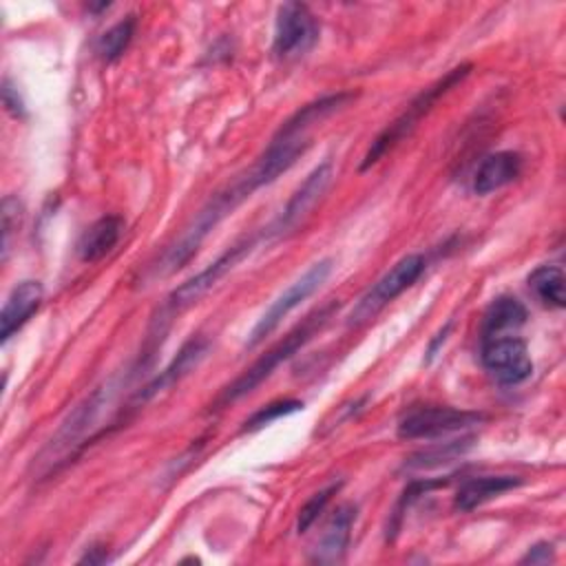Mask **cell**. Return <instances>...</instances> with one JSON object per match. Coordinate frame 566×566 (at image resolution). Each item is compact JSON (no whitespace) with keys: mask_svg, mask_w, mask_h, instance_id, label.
<instances>
[{"mask_svg":"<svg viewBox=\"0 0 566 566\" xmlns=\"http://www.w3.org/2000/svg\"><path fill=\"white\" fill-rule=\"evenodd\" d=\"M469 73H471V64H460V66L451 69L449 73H444V77H440L433 84H429L427 88H422L407 104V108L371 142V146L367 148V153L360 161V170H367L374 164H378L389 150H394L405 137H409L416 130V126L420 124V119L436 106V102L440 97H444L453 86H458Z\"/></svg>","mask_w":566,"mask_h":566,"instance_id":"cell-3","label":"cell"},{"mask_svg":"<svg viewBox=\"0 0 566 566\" xmlns=\"http://www.w3.org/2000/svg\"><path fill=\"white\" fill-rule=\"evenodd\" d=\"M354 520H356V506L354 504H340L334 511V515L329 517V522L325 524L316 544L312 546L310 559L316 562V564L340 562L345 551H347L349 537H352Z\"/></svg>","mask_w":566,"mask_h":566,"instance_id":"cell-15","label":"cell"},{"mask_svg":"<svg viewBox=\"0 0 566 566\" xmlns=\"http://www.w3.org/2000/svg\"><path fill=\"white\" fill-rule=\"evenodd\" d=\"M480 360L500 385H520L533 374V360L520 336L493 334L482 336Z\"/></svg>","mask_w":566,"mask_h":566,"instance_id":"cell-8","label":"cell"},{"mask_svg":"<svg viewBox=\"0 0 566 566\" xmlns=\"http://www.w3.org/2000/svg\"><path fill=\"white\" fill-rule=\"evenodd\" d=\"M334 270V261L332 259H321L316 263H312L296 281H292L270 305L268 310L259 316V321L254 323V327L250 329L248 338H245V349L256 347L261 340H265V336H270L281 321L294 310L298 307L305 298H310L332 274Z\"/></svg>","mask_w":566,"mask_h":566,"instance_id":"cell-6","label":"cell"},{"mask_svg":"<svg viewBox=\"0 0 566 566\" xmlns=\"http://www.w3.org/2000/svg\"><path fill=\"white\" fill-rule=\"evenodd\" d=\"M349 99H354V93H332V95H323L305 106H301L290 119L283 122V126L279 128V133L285 135H298V133H307L310 126L318 124L321 119H325L327 115L336 113L338 108H343Z\"/></svg>","mask_w":566,"mask_h":566,"instance_id":"cell-19","label":"cell"},{"mask_svg":"<svg viewBox=\"0 0 566 566\" xmlns=\"http://www.w3.org/2000/svg\"><path fill=\"white\" fill-rule=\"evenodd\" d=\"M338 310L336 301H329L327 305L318 307L316 312H312L310 316H305V321L301 325H296L283 340H279L272 349H268L259 360H254L239 378H234L214 400V409H221L223 405H230L243 396H248L250 391H254L265 378L272 376V371L283 365L285 360H290L303 345H307L312 340V336L316 332H321L325 327V323L334 316V312Z\"/></svg>","mask_w":566,"mask_h":566,"instance_id":"cell-2","label":"cell"},{"mask_svg":"<svg viewBox=\"0 0 566 566\" xmlns=\"http://www.w3.org/2000/svg\"><path fill=\"white\" fill-rule=\"evenodd\" d=\"M528 290L546 307L562 310L566 305V279L559 265H537L528 274Z\"/></svg>","mask_w":566,"mask_h":566,"instance_id":"cell-21","label":"cell"},{"mask_svg":"<svg viewBox=\"0 0 566 566\" xmlns=\"http://www.w3.org/2000/svg\"><path fill=\"white\" fill-rule=\"evenodd\" d=\"M473 444L471 436H462L460 440H447V442H436L405 460V469L422 471V469H436L442 464H449L458 458H462Z\"/></svg>","mask_w":566,"mask_h":566,"instance_id":"cell-22","label":"cell"},{"mask_svg":"<svg viewBox=\"0 0 566 566\" xmlns=\"http://www.w3.org/2000/svg\"><path fill=\"white\" fill-rule=\"evenodd\" d=\"M2 261H7L9 250H11V237L13 232H18L20 221H22V203L18 201V197L7 195L2 199Z\"/></svg>","mask_w":566,"mask_h":566,"instance_id":"cell-26","label":"cell"},{"mask_svg":"<svg viewBox=\"0 0 566 566\" xmlns=\"http://www.w3.org/2000/svg\"><path fill=\"white\" fill-rule=\"evenodd\" d=\"M307 146H310L307 133L285 135V133L276 130L270 146L265 148V153L256 159V164L245 175L250 177V181L259 190L261 186L272 184L279 175L290 170L294 166V161L307 150Z\"/></svg>","mask_w":566,"mask_h":566,"instance_id":"cell-11","label":"cell"},{"mask_svg":"<svg viewBox=\"0 0 566 566\" xmlns=\"http://www.w3.org/2000/svg\"><path fill=\"white\" fill-rule=\"evenodd\" d=\"M254 248V239H243L234 245H230L223 254H219L212 263H208L201 272H197L195 276H190L188 281H184L181 285H177L170 296L168 303L170 307H188L192 303H197L203 294H208L230 270L237 268V263Z\"/></svg>","mask_w":566,"mask_h":566,"instance_id":"cell-10","label":"cell"},{"mask_svg":"<svg viewBox=\"0 0 566 566\" xmlns=\"http://www.w3.org/2000/svg\"><path fill=\"white\" fill-rule=\"evenodd\" d=\"M424 272V256L418 252L405 254L398 259L352 307L347 314V327H358L367 321H371L387 303H391L396 296H400L407 287H411L420 274Z\"/></svg>","mask_w":566,"mask_h":566,"instance_id":"cell-5","label":"cell"},{"mask_svg":"<svg viewBox=\"0 0 566 566\" xmlns=\"http://www.w3.org/2000/svg\"><path fill=\"white\" fill-rule=\"evenodd\" d=\"M44 298V287L40 281L24 279L9 292L0 312V340L7 343L24 323L38 312Z\"/></svg>","mask_w":566,"mask_h":566,"instance_id":"cell-14","label":"cell"},{"mask_svg":"<svg viewBox=\"0 0 566 566\" xmlns=\"http://www.w3.org/2000/svg\"><path fill=\"white\" fill-rule=\"evenodd\" d=\"M318 40V22L301 2H285L279 7L272 51L281 60L305 55Z\"/></svg>","mask_w":566,"mask_h":566,"instance_id":"cell-9","label":"cell"},{"mask_svg":"<svg viewBox=\"0 0 566 566\" xmlns=\"http://www.w3.org/2000/svg\"><path fill=\"white\" fill-rule=\"evenodd\" d=\"M124 232V219L119 214H104L93 221L77 241V256L82 263H95L104 259L119 243Z\"/></svg>","mask_w":566,"mask_h":566,"instance_id":"cell-17","label":"cell"},{"mask_svg":"<svg viewBox=\"0 0 566 566\" xmlns=\"http://www.w3.org/2000/svg\"><path fill=\"white\" fill-rule=\"evenodd\" d=\"M555 559V548L551 542H537L533 544L526 555L520 559L522 564H548Z\"/></svg>","mask_w":566,"mask_h":566,"instance_id":"cell-27","label":"cell"},{"mask_svg":"<svg viewBox=\"0 0 566 566\" xmlns=\"http://www.w3.org/2000/svg\"><path fill=\"white\" fill-rule=\"evenodd\" d=\"M522 486V478L517 475H478V478H469L460 484L458 493H455V509L460 511H473L478 506H482L484 502L513 491Z\"/></svg>","mask_w":566,"mask_h":566,"instance_id":"cell-18","label":"cell"},{"mask_svg":"<svg viewBox=\"0 0 566 566\" xmlns=\"http://www.w3.org/2000/svg\"><path fill=\"white\" fill-rule=\"evenodd\" d=\"M210 349L208 338L203 336H192L188 343L181 345V349L177 352V356L150 380L142 387V391L135 396L137 402H146L150 398H155L157 394L166 391L168 387H172L175 382L184 380L190 371H195L199 367V363L206 358Z\"/></svg>","mask_w":566,"mask_h":566,"instance_id":"cell-13","label":"cell"},{"mask_svg":"<svg viewBox=\"0 0 566 566\" xmlns=\"http://www.w3.org/2000/svg\"><path fill=\"white\" fill-rule=\"evenodd\" d=\"M303 409V402L296 400V398H283V400H274L270 405H263L261 409H256L241 427V431H256V429H263L268 424H272L274 420L283 418V416H290V413H296Z\"/></svg>","mask_w":566,"mask_h":566,"instance_id":"cell-24","label":"cell"},{"mask_svg":"<svg viewBox=\"0 0 566 566\" xmlns=\"http://www.w3.org/2000/svg\"><path fill=\"white\" fill-rule=\"evenodd\" d=\"M113 389H115L113 380L104 382L102 387L93 389L80 405L73 407V411L66 416V420L57 427L53 438L46 442V447L38 453L35 467L40 469V473L53 471L60 462H64L69 458V453L73 455V451L80 444H84L82 440H84L86 431L95 424L102 407L111 400Z\"/></svg>","mask_w":566,"mask_h":566,"instance_id":"cell-4","label":"cell"},{"mask_svg":"<svg viewBox=\"0 0 566 566\" xmlns=\"http://www.w3.org/2000/svg\"><path fill=\"white\" fill-rule=\"evenodd\" d=\"M254 192V186L250 184L248 175H241L234 179L228 188L219 190L210 201L195 214V219L186 226V230L179 234V239L161 254L157 265L153 268L155 276H166L179 270L203 243V239L210 234V230L228 217L243 199H248Z\"/></svg>","mask_w":566,"mask_h":566,"instance_id":"cell-1","label":"cell"},{"mask_svg":"<svg viewBox=\"0 0 566 566\" xmlns=\"http://www.w3.org/2000/svg\"><path fill=\"white\" fill-rule=\"evenodd\" d=\"M449 332H451V323H447L438 334H436V338L431 340V345H429V349H427V358H431V356H436V352H438V347H440V343H444L447 340V336H449Z\"/></svg>","mask_w":566,"mask_h":566,"instance_id":"cell-29","label":"cell"},{"mask_svg":"<svg viewBox=\"0 0 566 566\" xmlns=\"http://www.w3.org/2000/svg\"><path fill=\"white\" fill-rule=\"evenodd\" d=\"M482 420H484V413L480 411H469V409H458L447 405L416 407L398 420L396 433L402 440H433V438H444V436L471 429Z\"/></svg>","mask_w":566,"mask_h":566,"instance_id":"cell-7","label":"cell"},{"mask_svg":"<svg viewBox=\"0 0 566 566\" xmlns=\"http://www.w3.org/2000/svg\"><path fill=\"white\" fill-rule=\"evenodd\" d=\"M2 102H4L7 111H9L13 117H22V115H24V104H22V99H20V95H18V88H13V84H11L9 77H4V82H2Z\"/></svg>","mask_w":566,"mask_h":566,"instance_id":"cell-28","label":"cell"},{"mask_svg":"<svg viewBox=\"0 0 566 566\" xmlns=\"http://www.w3.org/2000/svg\"><path fill=\"white\" fill-rule=\"evenodd\" d=\"M338 489H340V482H334V484H329V486L316 491V493L301 506L298 520H296V531H298V533H305V531L318 520V515L325 511L327 502L332 500V495H334Z\"/></svg>","mask_w":566,"mask_h":566,"instance_id":"cell-25","label":"cell"},{"mask_svg":"<svg viewBox=\"0 0 566 566\" xmlns=\"http://www.w3.org/2000/svg\"><path fill=\"white\" fill-rule=\"evenodd\" d=\"M334 177V168L332 161H323L318 164L307 177L305 181L294 190V195L290 197V201L285 203V208L281 210V217L276 219V223L272 226V230L276 234H283L287 230H292L312 208L314 203L325 195V190L329 188Z\"/></svg>","mask_w":566,"mask_h":566,"instance_id":"cell-12","label":"cell"},{"mask_svg":"<svg viewBox=\"0 0 566 566\" xmlns=\"http://www.w3.org/2000/svg\"><path fill=\"white\" fill-rule=\"evenodd\" d=\"M528 310L515 296H497L489 303L482 316V336L506 334L509 329H517L526 323Z\"/></svg>","mask_w":566,"mask_h":566,"instance_id":"cell-20","label":"cell"},{"mask_svg":"<svg viewBox=\"0 0 566 566\" xmlns=\"http://www.w3.org/2000/svg\"><path fill=\"white\" fill-rule=\"evenodd\" d=\"M522 172V157L513 150H497L486 155L480 166L473 172V192L475 195H489L504 186H509L513 179H517Z\"/></svg>","mask_w":566,"mask_h":566,"instance_id":"cell-16","label":"cell"},{"mask_svg":"<svg viewBox=\"0 0 566 566\" xmlns=\"http://www.w3.org/2000/svg\"><path fill=\"white\" fill-rule=\"evenodd\" d=\"M133 35H135V15H126L124 20H119L117 24H113L99 35L95 49L102 60L113 62L128 49Z\"/></svg>","mask_w":566,"mask_h":566,"instance_id":"cell-23","label":"cell"}]
</instances>
